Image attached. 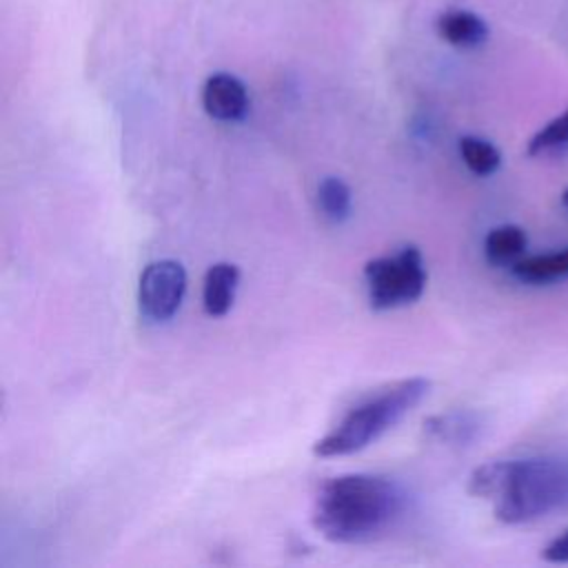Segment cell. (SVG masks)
<instances>
[{
    "instance_id": "9",
    "label": "cell",
    "mask_w": 568,
    "mask_h": 568,
    "mask_svg": "<svg viewBox=\"0 0 568 568\" xmlns=\"http://www.w3.org/2000/svg\"><path fill=\"white\" fill-rule=\"evenodd\" d=\"M510 273L524 284H548L555 280H564L568 277V246L552 253L519 257L510 266Z\"/></svg>"
},
{
    "instance_id": "12",
    "label": "cell",
    "mask_w": 568,
    "mask_h": 568,
    "mask_svg": "<svg viewBox=\"0 0 568 568\" xmlns=\"http://www.w3.org/2000/svg\"><path fill=\"white\" fill-rule=\"evenodd\" d=\"M459 155L468 166V171L479 178L493 175L501 164L499 149L493 142L477 135H464L459 140Z\"/></svg>"
},
{
    "instance_id": "5",
    "label": "cell",
    "mask_w": 568,
    "mask_h": 568,
    "mask_svg": "<svg viewBox=\"0 0 568 568\" xmlns=\"http://www.w3.org/2000/svg\"><path fill=\"white\" fill-rule=\"evenodd\" d=\"M186 291V271L175 260H155L144 266L138 282L140 313L151 322L175 315Z\"/></svg>"
},
{
    "instance_id": "2",
    "label": "cell",
    "mask_w": 568,
    "mask_h": 568,
    "mask_svg": "<svg viewBox=\"0 0 568 568\" xmlns=\"http://www.w3.org/2000/svg\"><path fill=\"white\" fill-rule=\"evenodd\" d=\"M466 490L490 499L501 524L532 521L568 501V462L557 457L488 462L470 473Z\"/></svg>"
},
{
    "instance_id": "10",
    "label": "cell",
    "mask_w": 568,
    "mask_h": 568,
    "mask_svg": "<svg viewBox=\"0 0 568 568\" xmlns=\"http://www.w3.org/2000/svg\"><path fill=\"white\" fill-rule=\"evenodd\" d=\"M528 237L526 231L517 224H501L488 231L484 237V255L493 266H513L524 257Z\"/></svg>"
},
{
    "instance_id": "3",
    "label": "cell",
    "mask_w": 568,
    "mask_h": 568,
    "mask_svg": "<svg viewBox=\"0 0 568 568\" xmlns=\"http://www.w3.org/2000/svg\"><path fill=\"white\" fill-rule=\"evenodd\" d=\"M428 390L430 382L426 377H408L379 390L353 406L333 430L315 442L313 453L317 457H342L366 448L402 422L428 395Z\"/></svg>"
},
{
    "instance_id": "16",
    "label": "cell",
    "mask_w": 568,
    "mask_h": 568,
    "mask_svg": "<svg viewBox=\"0 0 568 568\" xmlns=\"http://www.w3.org/2000/svg\"><path fill=\"white\" fill-rule=\"evenodd\" d=\"M561 202H564V206L568 209V189L561 193Z\"/></svg>"
},
{
    "instance_id": "13",
    "label": "cell",
    "mask_w": 568,
    "mask_h": 568,
    "mask_svg": "<svg viewBox=\"0 0 568 568\" xmlns=\"http://www.w3.org/2000/svg\"><path fill=\"white\" fill-rule=\"evenodd\" d=\"M317 206L331 222H342L351 213V189L339 178H324L317 186Z\"/></svg>"
},
{
    "instance_id": "15",
    "label": "cell",
    "mask_w": 568,
    "mask_h": 568,
    "mask_svg": "<svg viewBox=\"0 0 568 568\" xmlns=\"http://www.w3.org/2000/svg\"><path fill=\"white\" fill-rule=\"evenodd\" d=\"M541 557L544 561H550V564H568V528L546 544V548L541 550Z\"/></svg>"
},
{
    "instance_id": "8",
    "label": "cell",
    "mask_w": 568,
    "mask_h": 568,
    "mask_svg": "<svg viewBox=\"0 0 568 568\" xmlns=\"http://www.w3.org/2000/svg\"><path fill=\"white\" fill-rule=\"evenodd\" d=\"M437 33L453 47L473 49L488 38V24L473 11L448 9L437 18Z\"/></svg>"
},
{
    "instance_id": "14",
    "label": "cell",
    "mask_w": 568,
    "mask_h": 568,
    "mask_svg": "<svg viewBox=\"0 0 568 568\" xmlns=\"http://www.w3.org/2000/svg\"><path fill=\"white\" fill-rule=\"evenodd\" d=\"M568 146V106L528 140V155H544Z\"/></svg>"
},
{
    "instance_id": "1",
    "label": "cell",
    "mask_w": 568,
    "mask_h": 568,
    "mask_svg": "<svg viewBox=\"0 0 568 568\" xmlns=\"http://www.w3.org/2000/svg\"><path fill=\"white\" fill-rule=\"evenodd\" d=\"M404 510L399 486L379 475L351 473L322 484L311 521L333 544H366L388 532Z\"/></svg>"
},
{
    "instance_id": "4",
    "label": "cell",
    "mask_w": 568,
    "mask_h": 568,
    "mask_svg": "<svg viewBox=\"0 0 568 568\" xmlns=\"http://www.w3.org/2000/svg\"><path fill=\"white\" fill-rule=\"evenodd\" d=\"M426 266L417 246L408 244L393 255L364 264L368 302L375 311L399 308L422 297L426 288Z\"/></svg>"
},
{
    "instance_id": "6",
    "label": "cell",
    "mask_w": 568,
    "mask_h": 568,
    "mask_svg": "<svg viewBox=\"0 0 568 568\" xmlns=\"http://www.w3.org/2000/svg\"><path fill=\"white\" fill-rule=\"evenodd\" d=\"M204 111L220 122L242 120L248 111V93L240 78L231 73H213L202 87Z\"/></svg>"
},
{
    "instance_id": "7",
    "label": "cell",
    "mask_w": 568,
    "mask_h": 568,
    "mask_svg": "<svg viewBox=\"0 0 568 568\" xmlns=\"http://www.w3.org/2000/svg\"><path fill=\"white\" fill-rule=\"evenodd\" d=\"M240 284V271L231 262H217L209 266L202 282V306L206 315L222 317L231 311L235 291Z\"/></svg>"
},
{
    "instance_id": "11",
    "label": "cell",
    "mask_w": 568,
    "mask_h": 568,
    "mask_svg": "<svg viewBox=\"0 0 568 568\" xmlns=\"http://www.w3.org/2000/svg\"><path fill=\"white\" fill-rule=\"evenodd\" d=\"M424 428L430 437L439 442H453V444H466L475 437L479 428V419L473 413H448L437 415L424 422Z\"/></svg>"
}]
</instances>
